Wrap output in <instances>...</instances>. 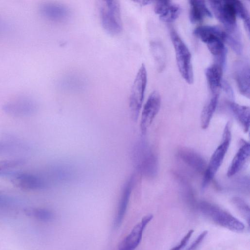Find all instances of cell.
I'll return each mask as SVG.
<instances>
[{"instance_id": "obj_1", "label": "cell", "mask_w": 250, "mask_h": 250, "mask_svg": "<svg viewBox=\"0 0 250 250\" xmlns=\"http://www.w3.org/2000/svg\"><path fill=\"white\" fill-rule=\"evenodd\" d=\"M193 33L207 45L215 59V63L224 68L227 53L225 45L226 32L216 26L204 25L196 28Z\"/></svg>"}, {"instance_id": "obj_2", "label": "cell", "mask_w": 250, "mask_h": 250, "mask_svg": "<svg viewBox=\"0 0 250 250\" xmlns=\"http://www.w3.org/2000/svg\"><path fill=\"white\" fill-rule=\"evenodd\" d=\"M98 9L102 27L109 35H119L123 30L120 1L116 0H100Z\"/></svg>"}, {"instance_id": "obj_3", "label": "cell", "mask_w": 250, "mask_h": 250, "mask_svg": "<svg viewBox=\"0 0 250 250\" xmlns=\"http://www.w3.org/2000/svg\"><path fill=\"white\" fill-rule=\"evenodd\" d=\"M202 213L216 224L235 232H242L244 224L218 206L206 201L199 204Z\"/></svg>"}, {"instance_id": "obj_4", "label": "cell", "mask_w": 250, "mask_h": 250, "mask_svg": "<svg viewBox=\"0 0 250 250\" xmlns=\"http://www.w3.org/2000/svg\"><path fill=\"white\" fill-rule=\"evenodd\" d=\"M170 36L179 71L185 81L191 84L194 81V74L190 52L175 30H170Z\"/></svg>"}, {"instance_id": "obj_5", "label": "cell", "mask_w": 250, "mask_h": 250, "mask_svg": "<svg viewBox=\"0 0 250 250\" xmlns=\"http://www.w3.org/2000/svg\"><path fill=\"white\" fill-rule=\"evenodd\" d=\"M208 2L216 18L225 28L226 33H239L233 0H209Z\"/></svg>"}, {"instance_id": "obj_6", "label": "cell", "mask_w": 250, "mask_h": 250, "mask_svg": "<svg viewBox=\"0 0 250 250\" xmlns=\"http://www.w3.org/2000/svg\"><path fill=\"white\" fill-rule=\"evenodd\" d=\"M147 84V72L142 64L133 83L129 97V109L132 120L137 121L139 116L144 99Z\"/></svg>"}, {"instance_id": "obj_7", "label": "cell", "mask_w": 250, "mask_h": 250, "mask_svg": "<svg viewBox=\"0 0 250 250\" xmlns=\"http://www.w3.org/2000/svg\"><path fill=\"white\" fill-rule=\"evenodd\" d=\"M230 140V126L229 123H228L224 130L222 141L212 154L208 165L204 172L203 188H206L222 164L229 148Z\"/></svg>"}, {"instance_id": "obj_8", "label": "cell", "mask_w": 250, "mask_h": 250, "mask_svg": "<svg viewBox=\"0 0 250 250\" xmlns=\"http://www.w3.org/2000/svg\"><path fill=\"white\" fill-rule=\"evenodd\" d=\"M161 102L160 93L156 90L153 91L147 98L141 112L140 129L142 134L146 133L158 114Z\"/></svg>"}, {"instance_id": "obj_9", "label": "cell", "mask_w": 250, "mask_h": 250, "mask_svg": "<svg viewBox=\"0 0 250 250\" xmlns=\"http://www.w3.org/2000/svg\"><path fill=\"white\" fill-rule=\"evenodd\" d=\"M36 109L37 105L33 100L25 97L12 100L3 106L5 112L16 117L30 116L35 112Z\"/></svg>"}, {"instance_id": "obj_10", "label": "cell", "mask_w": 250, "mask_h": 250, "mask_svg": "<svg viewBox=\"0 0 250 250\" xmlns=\"http://www.w3.org/2000/svg\"><path fill=\"white\" fill-rule=\"evenodd\" d=\"M11 177L13 184L21 189L34 190L43 189L47 186L43 178L32 173L13 172Z\"/></svg>"}, {"instance_id": "obj_11", "label": "cell", "mask_w": 250, "mask_h": 250, "mask_svg": "<svg viewBox=\"0 0 250 250\" xmlns=\"http://www.w3.org/2000/svg\"><path fill=\"white\" fill-rule=\"evenodd\" d=\"M41 14L46 19L55 22H64L70 18L69 9L62 4L56 3H44L39 9Z\"/></svg>"}, {"instance_id": "obj_12", "label": "cell", "mask_w": 250, "mask_h": 250, "mask_svg": "<svg viewBox=\"0 0 250 250\" xmlns=\"http://www.w3.org/2000/svg\"><path fill=\"white\" fill-rule=\"evenodd\" d=\"M250 65L245 61L235 62L233 66V72L240 93L249 98L250 95Z\"/></svg>"}, {"instance_id": "obj_13", "label": "cell", "mask_w": 250, "mask_h": 250, "mask_svg": "<svg viewBox=\"0 0 250 250\" xmlns=\"http://www.w3.org/2000/svg\"><path fill=\"white\" fill-rule=\"evenodd\" d=\"M152 218V214L144 216L121 242L119 247V250H134L141 241L144 229Z\"/></svg>"}, {"instance_id": "obj_14", "label": "cell", "mask_w": 250, "mask_h": 250, "mask_svg": "<svg viewBox=\"0 0 250 250\" xmlns=\"http://www.w3.org/2000/svg\"><path fill=\"white\" fill-rule=\"evenodd\" d=\"M154 12L163 22L170 23L179 16L181 8L179 5L169 0L156 1Z\"/></svg>"}, {"instance_id": "obj_15", "label": "cell", "mask_w": 250, "mask_h": 250, "mask_svg": "<svg viewBox=\"0 0 250 250\" xmlns=\"http://www.w3.org/2000/svg\"><path fill=\"white\" fill-rule=\"evenodd\" d=\"M223 68L217 63L209 66L205 70L208 84L212 95L218 94L222 87Z\"/></svg>"}, {"instance_id": "obj_16", "label": "cell", "mask_w": 250, "mask_h": 250, "mask_svg": "<svg viewBox=\"0 0 250 250\" xmlns=\"http://www.w3.org/2000/svg\"><path fill=\"white\" fill-rule=\"evenodd\" d=\"M134 177L131 176L125 184L117 210L115 225L119 226L122 223L125 214L133 187Z\"/></svg>"}, {"instance_id": "obj_17", "label": "cell", "mask_w": 250, "mask_h": 250, "mask_svg": "<svg viewBox=\"0 0 250 250\" xmlns=\"http://www.w3.org/2000/svg\"><path fill=\"white\" fill-rule=\"evenodd\" d=\"M250 154V144L242 140L241 145L234 157L227 172L228 177L237 173L243 167Z\"/></svg>"}, {"instance_id": "obj_18", "label": "cell", "mask_w": 250, "mask_h": 250, "mask_svg": "<svg viewBox=\"0 0 250 250\" xmlns=\"http://www.w3.org/2000/svg\"><path fill=\"white\" fill-rule=\"evenodd\" d=\"M189 3V19L193 23L202 22L206 18L212 17V14L204 0H191Z\"/></svg>"}, {"instance_id": "obj_19", "label": "cell", "mask_w": 250, "mask_h": 250, "mask_svg": "<svg viewBox=\"0 0 250 250\" xmlns=\"http://www.w3.org/2000/svg\"><path fill=\"white\" fill-rule=\"evenodd\" d=\"M178 155L181 159L196 170L201 172L205 171L207 164L204 158L196 152L186 148L179 150Z\"/></svg>"}, {"instance_id": "obj_20", "label": "cell", "mask_w": 250, "mask_h": 250, "mask_svg": "<svg viewBox=\"0 0 250 250\" xmlns=\"http://www.w3.org/2000/svg\"><path fill=\"white\" fill-rule=\"evenodd\" d=\"M228 105L244 131L246 133L248 132L250 128V107L232 102H229Z\"/></svg>"}, {"instance_id": "obj_21", "label": "cell", "mask_w": 250, "mask_h": 250, "mask_svg": "<svg viewBox=\"0 0 250 250\" xmlns=\"http://www.w3.org/2000/svg\"><path fill=\"white\" fill-rule=\"evenodd\" d=\"M218 94H214L203 107L201 114V126L203 129H206L209 125L211 119L216 109Z\"/></svg>"}, {"instance_id": "obj_22", "label": "cell", "mask_w": 250, "mask_h": 250, "mask_svg": "<svg viewBox=\"0 0 250 250\" xmlns=\"http://www.w3.org/2000/svg\"><path fill=\"white\" fill-rule=\"evenodd\" d=\"M150 49L157 70L163 71L166 64V54L163 45L159 42H152Z\"/></svg>"}, {"instance_id": "obj_23", "label": "cell", "mask_w": 250, "mask_h": 250, "mask_svg": "<svg viewBox=\"0 0 250 250\" xmlns=\"http://www.w3.org/2000/svg\"><path fill=\"white\" fill-rule=\"evenodd\" d=\"M226 42L236 54L238 55L242 54L243 45L240 33L232 34L226 33Z\"/></svg>"}, {"instance_id": "obj_24", "label": "cell", "mask_w": 250, "mask_h": 250, "mask_svg": "<svg viewBox=\"0 0 250 250\" xmlns=\"http://www.w3.org/2000/svg\"><path fill=\"white\" fill-rule=\"evenodd\" d=\"M237 17L243 20L246 31L249 35V13L245 6L239 0H233Z\"/></svg>"}, {"instance_id": "obj_25", "label": "cell", "mask_w": 250, "mask_h": 250, "mask_svg": "<svg viewBox=\"0 0 250 250\" xmlns=\"http://www.w3.org/2000/svg\"><path fill=\"white\" fill-rule=\"evenodd\" d=\"M232 201L243 217L246 220L248 224L249 225L250 220V210L249 206L244 200L239 197H234L232 199Z\"/></svg>"}, {"instance_id": "obj_26", "label": "cell", "mask_w": 250, "mask_h": 250, "mask_svg": "<svg viewBox=\"0 0 250 250\" xmlns=\"http://www.w3.org/2000/svg\"><path fill=\"white\" fill-rule=\"evenodd\" d=\"M25 163L22 159L6 160L0 161V171L10 170L21 166Z\"/></svg>"}, {"instance_id": "obj_27", "label": "cell", "mask_w": 250, "mask_h": 250, "mask_svg": "<svg viewBox=\"0 0 250 250\" xmlns=\"http://www.w3.org/2000/svg\"><path fill=\"white\" fill-rule=\"evenodd\" d=\"M32 213L36 218L43 221H50L54 218L53 213L46 209H35L32 211Z\"/></svg>"}, {"instance_id": "obj_28", "label": "cell", "mask_w": 250, "mask_h": 250, "mask_svg": "<svg viewBox=\"0 0 250 250\" xmlns=\"http://www.w3.org/2000/svg\"><path fill=\"white\" fill-rule=\"evenodd\" d=\"M208 234V231L205 230L201 233L196 239L192 242L187 250H196L198 246L202 243Z\"/></svg>"}, {"instance_id": "obj_29", "label": "cell", "mask_w": 250, "mask_h": 250, "mask_svg": "<svg viewBox=\"0 0 250 250\" xmlns=\"http://www.w3.org/2000/svg\"><path fill=\"white\" fill-rule=\"evenodd\" d=\"M193 232L194 230L193 229L189 230L181 240L180 243L172 248L170 250H181L187 245Z\"/></svg>"}, {"instance_id": "obj_30", "label": "cell", "mask_w": 250, "mask_h": 250, "mask_svg": "<svg viewBox=\"0 0 250 250\" xmlns=\"http://www.w3.org/2000/svg\"><path fill=\"white\" fill-rule=\"evenodd\" d=\"M137 2L139 3L140 4L145 5L150 3L152 1L150 0H137Z\"/></svg>"}, {"instance_id": "obj_31", "label": "cell", "mask_w": 250, "mask_h": 250, "mask_svg": "<svg viewBox=\"0 0 250 250\" xmlns=\"http://www.w3.org/2000/svg\"><path fill=\"white\" fill-rule=\"evenodd\" d=\"M5 29V24L0 20V32L3 31Z\"/></svg>"}]
</instances>
